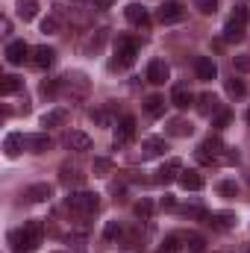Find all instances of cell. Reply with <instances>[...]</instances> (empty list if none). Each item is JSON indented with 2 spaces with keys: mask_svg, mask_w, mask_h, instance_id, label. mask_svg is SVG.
I'll list each match as a JSON object with an SVG mask.
<instances>
[{
  "mask_svg": "<svg viewBox=\"0 0 250 253\" xmlns=\"http://www.w3.org/2000/svg\"><path fill=\"white\" fill-rule=\"evenodd\" d=\"M42 236H44L42 221H27L21 230H12L9 233V245H12L15 253H33L42 245Z\"/></svg>",
  "mask_w": 250,
  "mask_h": 253,
  "instance_id": "cell-1",
  "label": "cell"
},
{
  "mask_svg": "<svg viewBox=\"0 0 250 253\" xmlns=\"http://www.w3.org/2000/svg\"><path fill=\"white\" fill-rule=\"evenodd\" d=\"M65 206L71 212H77V215H94L100 209V197L94 191H71L68 200H65Z\"/></svg>",
  "mask_w": 250,
  "mask_h": 253,
  "instance_id": "cell-2",
  "label": "cell"
},
{
  "mask_svg": "<svg viewBox=\"0 0 250 253\" xmlns=\"http://www.w3.org/2000/svg\"><path fill=\"white\" fill-rule=\"evenodd\" d=\"M138 56V44L132 39H118L115 44V59H112V68H129Z\"/></svg>",
  "mask_w": 250,
  "mask_h": 253,
  "instance_id": "cell-3",
  "label": "cell"
},
{
  "mask_svg": "<svg viewBox=\"0 0 250 253\" xmlns=\"http://www.w3.org/2000/svg\"><path fill=\"white\" fill-rule=\"evenodd\" d=\"M245 24H248V9H236V15L224 24V42H242L245 39Z\"/></svg>",
  "mask_w": 250,
  "mask_h": 253,
  "instance_id": "cell-4",
  "label": "cell"
},
{
  "mask_svg": "<svg viewBox=\"0 0 250 253\" xmlns=\"http://www.w3.org/2000/svg\"><path fill=\"white\" fill-rule=\"evenodd\" d=\"M59 88H65L71 97H83L88 91V80H85V74H65L59 80Z\"/></svg>",
  "mask_w": 250,
  "mask_h": 253,
  "instance_id": "cell-5",
  "label": "cell"
},
{
  "mask_svg": "<svg viewBox=\"0 0 250 253\" xmlns=\"http://www.w3.org/2000/svg\"><path fill=\"white\" fill-rule=\"evenodd\" d=\"M132 135H135V118L132 115H124L121 121H118V129H115V150H124L126 144L132 141Z\"/></svg>",
  "mask_w": 250,
  "mask_h": 253,
  "instance_id": "cell-6",
  "label": "cell"
},
{
  "mask_svg": "<svg viewBox=\"0 0 250 253\" xmlns=\"http://www.w3.org/2000/svg\"><path fill=\"white\" fill-rule=\"evenodd\" d=\"M180 174H183V162H180V159H168V162H165V165L156 171V183L168 186V183L180 180Z\"/></svg>",
  "mask_w": 250,
  "mask_h": 253,
  "instance_id": "cell-7",
  "label": "cell"
},
{
  "mask_svg": "<svg viewBox=\"0 0 250 253\" xmlns=\"http://www.w3.org/2000/svg\"><path fill=\"white\" fill-rule=\"evenodd\" d=\"M183 15H186V9H183L177 0H168V3H162V9L156 12V18H159L162 24H177V21H183Z\"/></svg>",
  "mask_w": 250,
  "mask_h": 253,
  "instance_id": "cell-8",
  "label": "cell"
},
{
  "mask_svg": "<svg viewBox=\"0 0 250 253\" xmlns=\"http://www.w3.org/2000/svg\"><path fill=\"white\" fill-rule=\"evenodd\" d=\"M30 53H33V50L27 47V42H9L3 56H6V62L9 65H24V59H27Z\"/></svg>",
  "mask_w": 250,
  "mask_h": 253,
  "instance_id": "cell-9",
  "label": "cell"
},
{
  "mask_svg": "<svg viewBox=\"0 0 250 253\" xmlns=\"http://www.w3.org/2000/svg\"><path fill=\"white\" fill-rule=\"evenodd\" d=\"M50 135L47 132H30V135H24V147L30 150V153H44V150H50Z\"/></svg>",
  "mask_w": 250,
  "mask_h": 253,
  "instance_id": "cell-10",
  "label": "cell"
},
{
  "mask_svg": "<svg viewBox=\"0 0 250 253\" xmlns=\"http://www.w3.org/2000/svg\"><path fill=\"white\" fill-rule=\"evenodd\" d=\"M171 103H174L177 109H188V106L194 103V94H191L188 83H177V85L171 88Z\"/></svg>",
  "mask_w": 250,
  "mask_h": 253,
  "instance_id": "cell-11",
  "label": "cell"
},
{
  "mask_svg": "<svg viewBox=\"0 0 250 253\" xmlns=\"http://www.w3.org/2000/svg\"><path fill=\"white\" fill-rule=\"evenodd\" d=\"M65 147L74 150V153H85V150L91 147V138H88L85 132H80V129H71V132L65 135Z\"/></svg>",
  "mask_w": 250,
  "mask_h": 253,
  "instance_id": "cell-12",
  "label": "cell"
},
{
  "mask_svg": "<svg viewBox=\"0 0 250 253\" xmlns=\"http://www.w3.org/2000/svg\"><path fill=\"white\" fill-rule=\"evenodd\" d=\"M168 77H171V68H168L165 59H153V62L147 65V80H150L153 85H162Z\"/></svg>",
  "mask_w": 250,
  "mask_h": 253,
  "instance_id": "cell-13",
  "label": "cell"
},
{
  "mask_svg": "<svg viewBox=\"0 0 250 253\" xmlns=\"http://www.w3.org/2000/svg\"><path fill=\"white\" fill-rule=\"evenodd\" d=\"M197 112H200L203 118H212V115H218V112H221V103H218V97H215L212 91L200 94V97H197Z\"/></svg>",
  "mask_w": 250,
  "mask_h": 253,
  "instance_id": "cell-14",
  "label": "cell"
},
{
  "mask_svg": "<svg viewBox=\"0 0 250 253\" xmlns=\"http://www.w3.org/2000/svg\"><path fill=\"white\" fill-rule=\"evenodd\" d=\"M165 150H168L165 138L150 135V138H144V141H141V156H144V159H156V156H162Z\"/></svg>",
  "mask_w": 250,
  "mask_h": 253,
  "instance_id": "cell-15",
  "label": "cell"
},
{
  "mask_svg": "<svg viewBox=\"0 0 250 253\" xmlns=\"http://www.w3.org/2000/svg\"><path fill=\"white\" fill-rule=\"evenodd\" d=\"M124 15L129 24H135V27H147L150 24V18H147V9L141 6V3H126L124 6Z\"/></svg>",
  "mask_w": 250,
  "mask_h": 253,
  "instance_id": "cell-16",
  "label": "cell"
},
{
  "mask_svg": "<svg viewBox=\"0 0 250 253\" xmlns=\"http://www.w3.org/2000/svg\"><path fill=\"white\" fill-rule=\"evenodd\" d=\"M194 71H197V80H203V83H209V80L218 77V65L212 62L209 56H200V59L194 62Z\"/></svg>",
  "mask_w": 250,
  "mask_h": 253,
  "instance_id": "cell-17",
  "label": "cell"
},
{
  "mask_svg": "<svg viewBox=\"0 0 250 253\" xmlns=\"http://www.w3.org/2000/svg\"><path fill=\"white\" fill-rule=\"evenodd\" d=\"M180 186L186 191H200L206 186V180H203L200 171H183V174H180Z\"/></svg>",
  "mask_w": 250,
  "mask_h": 253,
  "instance_id": "cell-18",
  "label": "cell"
},
{
  "mask_svg": "<svg viewBox=\"0 0 250 253\" xmlns=\"http://www.w3.org/2000/svg\"><path fill=\"white\" fill-rule=\"evenodd\" d=\"M3 150H6L9 159L21 156V150H24V135H21V132H9V135L3 138Z\"/></svg>",
  "mask_w": 250,
  "mask_h": 253,
  "instance_id": "cell-19",
  "label": "cell"
},
{
  "mask_svg": "<svg viewBox=\"0 0 250 253\" xmlns=\"http://www.w3.org/2000/svg\"><path fill=\"white\" fill-rule=\"evenodd\" d=\"M53 62H56V50H53V47L42 44V47L33 50V65H39V68H50Z\"/></svg>",
  "mask_w": 250,
  "mask_h": 253,
  "instance_id": "cell-20",
  "label": "cell"
},
{
  "mask_svg": "<svg viewBox=\"0 0 250 253\" xmlns=\"http://www.w3.org/2000/svg\"><path fill=\"white\" fill-rule=\"evenodd\" d=\"M50 197H53V186H47V183H36L27 189V200H33V203H44Z\"/></svg>",
  "mask_w": 250,
  "mask_h": 253,
  "instance_id": "cell-21",
  "label": "cell"
},
{
  "mask_svg": "<svg viewBox=\"0 0 250 253\" xmlns=\"http://www.w3.org/2000/svg\"><path fill=\"white\" fill-rule=\"evenodd\" d=\"M83 180H85V177L80 174V168L62 165V171H59V183H62V186H68V189H71V186H83Z\"/></svg>",
  "mask_w": 250,
  "mask_h": 253,
  "instance_id": "cell-22",
  "label": "cell"
},
{
  "mask_svg": "<svg viewBox=\"0 0 250 253\" xmlns=\"http://www.w3.org/2000/svg\"><path fill=\"white\" fill-rule=\"evenodd\" d=\"M65 121H68V109L65 106H56V109L42 115V126H62Z\"/></svg>",
  "mask_w": 250,
  "mask_h": 253,
  "instance_id": "cell-23",
  "label": "cell"
},
{
  "mask_svg": "<svg viewBox=\"0 0 250 253\" xmlns=\"http://www.w3.org/2000/svg\"><path fill=\"white\" fill-rule=\"evenodd\" d=\"M21 85H24V80H21V77H15V74L0 77V94H3V97H9V94L21 91Z\"/></svg>",
  "mask_w": 250,
  "mask_h": 253,
  "instance_id": "cell-24",
  "label": "cell"
},
{
  "mask_svg": "<svg viewBox=\"0 0 250 253\" xmlns=\"http://www.w3.org/2000/svg\"><path fill=\"white\" fill-rule=\"evenodd\" d=\"M144 112H147L150 118H159V115H165V97H159V94H150V97L144 100Z\"/></svg>",
  "mask_w": 250,
  "mask_h": 253,
  "instance_id": "cell-25",
  "label": "cell"
},
{
  "mask_svg": "<svg viewBox=\"0 0 250 253\" xmlns=\"http://www.w3.org/2000/svg\"><path fill=\"white\" fill-rule=\"evenodd\" d=\"M209 224L218 227V230H233L236 227V215L233 212H215V215H209Z\"/></svg>",
  "mask_w": 250,
  "mask_h": 253,
  "instance_id": "cell-26",
  "label": "cell"
},
{
  "mask_svg": "<svg viewBox=\"0 0 250 253\" xmlns=\"http://www.w3.org/2000/svg\"><path fill=\"white\" fill-rule=\"evenodd\" d=\"M191 132H194V126L188 124V121H183V118H174V121L168 124V135H174V138H186Z\"/></svg>",
  "mask_w": 250,
  "mask_h": 253,
  "instance_id": "cell-27",
  "label": "cell"
},
{
  "mask_svg": "<svg viewBox=\"0 0 250 253\" xmlns=\"http://www.w3.org/2000/svg\"><path fill=\"white\" fill-rule=\"evenodd\" d=\"M39 15V0H18V18L33 21Z\"/></svg>",
  "mask_w": 250,
  "mask_h": 253,
  "instance_id": "cell-28",
  "label": "cell"
},
{
  "mask_svg": "<svg viewBox=\"0 0 250 253\" xmlns=\"http://www.w3.org/2000/svg\"><path fill=\"white\" fill-rule=\"evenodd\" d=\"M183 242H186L183 248H186L188 253H203V248H206V239H203V236H197V233H186V236H183Z\"/></svg>",
  "mask_w": 250,
  "mask_h": 253,
  "instance_id": "cell-29",
  "label": "cell"
},
{
  "mask_svg": "<svg viewBox=\"0 0 250 253\" xmlns=\"http://www.w3.org/2000/svg\"><path fill=\"white\" fill-rule=\"evenodd\" d=\"M183 236H165L162 239V248H159V253H180L183 251Z\"/></svg>",
  "mask_w": 250,
  "mask_h": 253,
  "instance_id": "cell-30",
  "label": "cell"
},
{
  "mask_svg": "<svg viewBox=\"0 0 250 253\" xmlns=\"http://www.w3.org/2000/svg\"><path fill=\"white\" fill-rule=\"evenodd\" d=\"M150 215H153V203H150L147 197H141V200L135 203V218H141V221H150Z\"/></svg>",
  "mask_w": 250,
  "mask_h": 253,
  "instance_id": "cell-31",
  "label": "cell"
},
{
  "mask_svg": "<svg viewBox=\"0 0 250 253\" xmlns=\"http://www.w3.org/2000/svg\"><path fill=\"white\" fill-rule=\"evenodd\" d=\"M91 171H94L97 177H109V171H112V159L97 156V159H94V165H91Z\"/></svg>",
  "mask_w": 250,
  "mask_h": 253,
  "instance_id": "cell-32",
  "label": "cell"
},
{
  "mask_svg": "<svg viewBox=\"0 0 250 253\" xmlns=\"http://www.w3.org/2000/svg\"><path fill=\"white\" fill-rule=\"evenodd\" d=\"M227 94H230V97H245L248 88H245L242 80H227Z\"/></svg>",
  "mask_w": 250,
  "mask_h": 253,
  "instance_id": "cell-33",
  "label": "cell"
},
{
  "mask_svg": "<svg viewBox=\"0 0 250 253\" xmlns=\"http://www.w3.org/2000/svg\"><path fill=\"white\" fill-rule=\"evenodd\" d=\"M121 233H124V230H121V224H118V221H109V224L103 227V239H106V242L121 239Z\"/></svg>",
  "mask_w": 250,
  "mask_h": 253,
  "instance_id": "cell-34",
  "label": "cell"
},
{
  "mask_svg": "<svg viewBox=\"0 0 250 253\" xmlns=\"http://www.w3.org/2000/svg\"><path fill=\"white\" fill-rule=\"evenodd\" d=\"M91 121L100 124V126H112V115L106 109H91Z\"/></svg>",
  "mask_w": 250,
  "mask_h": 253,
  "instance_id": "cell-35",
  "label": "cell"
},
{
  "mask_svg": "<svg viewBox=\"0 0 250 253\" xmlns=\"http://www.w3.org/2000/svg\"><path fill=\"white\" fill-rule=\"evenodd\" d=\"M233 68L239 74H250V53H242V56H233Z\"/></svg>",
  "mask_w": 250,
  "mask_h": 253,
  "instance_id": "cell-36",
  "label": "cell"
},
{
  "mask_svg": "<svg viewBox=\"0 0 250 253\" xmlns=\"http://www.w3.org/2000/svg\"><path fill=\"white\" fill-rule=\"evenodd\" d=\"M42 94L44 97H56L59 94V80H44L42 83Z\"/></svg>",
  "mask_w": 250,
  "mask_h": 253,
  "instance_id": "cell-37",
  "label": "cell"
},
{
  "mask_svg": "<svg viewBox=\"0 0 250 253\" xmlns=\"http://www.w3.org/2000/svg\"><path fill=\"white\" fill-rule=\"evenodd\" d=\"M194 6H197L203 15H215V12H218V0H194Z\"/></svg>",
  "mask_w": 250,
  "mask_h": 253,
  "instance_id": "cell-38",
  "label": "cell"
},
{
  "mask_svg": "<svg viewBox=\"0 0 250 253\" xmlns=\"http://www.w3.org/2000/svg\"><path fill=\"white\" fill-rule=\"evenodd\" d=\"M59 30V15H47L42 21V33H56Z\"/></svg>",
  "mask_w": 250,
  "mask_h": 253,
  "instance_id": "cell-39",
  "label": "cell"
},
{
  "mask_svg": "<svg viewBox=\"0 0 250 253\" xmlns=\"http://www.w3.org/2000/svg\"><path fill=\"white\" fill-rule=\"evenodd\" d=\"M218 191H221L224 197H236V194H239V186H236L233 180H224V183L218 186Z\"/></svg>",
  "mask_w": 250,
  "mask_h": 253,
  "instance_id": "cell-40",
  "label": "cell"
},
{
  "mask_svg": "<svg viewBox=\"0 0 250 253\" xmlns=\"http://www.w3.org/2000/svg\"><path fill=\"white\" fill-rule=\"evenodd\" d=\"M230 121H233V115H230L227 109H221V112L215 115V126H218V129H224V126H230Z\"/></svg>",
  "mask_w": 250,
  "mask_h": 253,
  "instance_id": "cell-41",
  "label": "cell"
},
{
  "mask_svg": "<svg viewBox=\"0 0 250 253\" xmlns=\"http://www.w3.org/2000/svg\"><path fill=\"white\" fill-rule=\"evenodd\" d=\"M162 206H165V209H174V197H171V194H165V197H162Z\"/></svg>",
  "mask_w": 250,
  "mask_h": 253,
  "instance_id": "cell-42",
  "label": "cell"
},
{
  "mask_svg": "<svg viewBox=\"0 0 250 253\" xmlns=\"http://www.w3.org/2000/svg\"><path fill=\"white\" fill-rule=\"evenodd\" d=\"M91 3H94V9H106V6H109L112 0H91Z\"/></svg>",
  "mask_w": 250,
  "mask_h": 253,
  "instance_id": "cell-43",
  "label": "cell"
},
{
  "mask_svg": "<svg viewBox=\"0 0 250 253\" xmlns=\"http://www.w3.org/2000/svg\"><path fill=\"white\" fill-rule=\"evenodd\" d=\"M242 253H250V245H245V248H242Z\"/></svg>",
  "mask_w": 250,
  "mask_h": 253,
  "instance_id": "cell-44",
  "label": "cell"
},
{
  "mask_svg": "<svg viewBox=\"0 0 250 253\" xmlns=\"http://www.w3.org/2000/svg\"><path fill=\"white\" fill-rule=\"evenodd\" d=\"M248 121H250V112H248Z\"/></svg>",
  "mask_w": 250,
  "mask_h": 253,
  "instance_id": "cell-45",
  "label": "cell"
}]
</instances>
